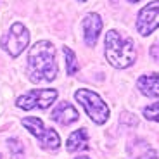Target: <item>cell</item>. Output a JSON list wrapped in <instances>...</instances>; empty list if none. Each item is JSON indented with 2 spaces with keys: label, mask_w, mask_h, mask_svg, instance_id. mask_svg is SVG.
<instances>
[{
  "label": "cell",
  "mask_w": 159,
  "mask_h": 159,
  "mask_svg": "<svg viewBox=\"0 0 159 159\" xmlns=\"http://www.w3.org/2000/svg\"><path fill=\"white\" fill-rule=\"evenodd\" d=\"M26 75L30 81L40 83V81H54L57 76L56 64V48L50 42L42 40L36 42L28 52L26 61Z\"/></svg>",
  "instance_id": "6da1fadb"
},
{
  "label": "cell",
  "mask_w": 159,
  "mask_h": 159,
  "mask_svg": "<svg viewBox=\"0 0 159 159\" xmlns=\"http://www.w3.org/2000/svg\"><path fill=\"white\" fill-rule=\"evenodd\" d=\"M137 52L135 43L130 36H125L116 30H111L106 35V59L112 68L125 69L135 62Z\"/></svg>",
  "instance_id": "7a4b0ae2"
},
{
  "label": "cell",
  "mask_w": 159,
  "mask_h": 159,
  "mask_svg": "<svg viewBox=\"0 0 159 159\" xmlns=\"http://www.w3.org/2000/svg\"><path fill=\"white\" fill-rule=\"evenodd\" d=\"M75 99L78 100L83 109L87 111V114L90 116V119L97 125H104L109 118V107L107 104L104 102L95 92L87 90V88H81L75 93Z\"/></svg>",
  "instance_id": "3957f363"
},
{
  "label": "cell",
  "mask_w": 159,
  "mask_h": 159,
  "mask_svg": "<svg viewBox=\"0 0 159 159\" xmlns=\"http://www.w3.org/2000/svg\"><path fill=\"white\" fill-rule=\"evenodd\" d=\"M30 43V31L23 23H14L9 28V31L0 38V45L9 56L17 57L24 52V48Z\"/></svg>",
  "instance_id": "277c9868"
},
{
  "label": "cell",
  "mask_w": 159,
  "mask_h": 159,
  "mask_svg": "<svg viewBox=\"0 0 159 159\" xmlns=\"http://www.w3.org/2000/svg\"><path fill=\"white\" fill-rule=\"evenodd\" d=\"M23 126L26 128L33 137L38 139L42 149H45V151H56L61 145V139H59V135H57V131H54L52 128H45L43 121L40 118H35V116L24 118Z\"/></svg>",
  "instance_id": "5b68a950"
},
{
  "label": "cell",
  "mask_w": 159,
  "mask_h": 159,
  "mask_svg": "<svg viewBox=\"0 0 159 159\" xmlns=\"http://www.w3.org/2000/svg\"><path fill=\"white\" fill-rule=\"evenodd\" d=\"M57 99V90L52 88H43V90H31L28 93L21 95L16 100L17 107L24 111H31V109H48Z\"/></svg>",
  "instance_id": "8992f818"
},
{
  "label": "cell",
  "mask_w": 159,
  "mask_h": 159,
  "mask_svg": "<svg viewBox=\"0 0 159 159\" xmlns=\"http://www.w3.org/2000/svg\"><path fill=\"white\" fill-rule=\"evenodd\" d=\"M159 28V0L147 4L139 12L137 17V31L142 36H149Z\"/></svg>",
  "instance_id": "52a82bcc"
},
{
  "label": "cell",
  "mask_w": 159,
  "mask_h": 159,
  "mask_svg": "<svg viewBox=\"0 0 159 159\" xmlns=\"http://www.w3.org/2000/svg\"><path fill=\"white\" fill-rule=\"evenodd\" d=\"M100 31H102V19H100V16L95 14V12L87 14L83 19V35H85V43L88 47H93L97 43Z\"/></svg>",
  "instance_id": "ba28073f"
},
{
  "label": "cell",
  "mask_w": 159,
  "mask_h": 159,
  "mask_svg": "<svg viewBox=\"0 0 159 159\" xmlns=\"http://www.w3.org/2000/svg\"><path fill=\"white\" fill-rule=\"evenodd\" d=\"M78 118H80L78 111L69 102H59L52 111V119L57 121L59 125H62V126H68V125L78 121Z\"/></svg>",
  "instance_id": "9c48e42d"
},
{
  "label": "cell",
  "mask_w": 159,
  "mask_h": 159,
  "mask_svg": "<svg viewBox=\"0 0 159 159\" xmlns=\"http://www.w3.org/2000/svg\"><path fill=\"white\" fill-rule=\"evenodd\" d=\"M137 87L147 97H159V73L140 76L137 81Z\"/></svg>",
  "instance_id": "30bf717a"
},
{
  "label": "cell",
  "mask_w": 159,
  "mask_h": 159,
  "mask_svg": "<svg viewBox=\"0 0 159 159\" xmlns=\"http://www.w3.org/2000/svg\"><path fill=\"white\" fill-rule=\"evenodd\" d=\"M68 152H76L81 149H88V133L87 130H76L73 131L68 139Z\"/></svg>",
  "instance_id": "8fae6325"
},
{
  "label": "cell",
  "mask_w": 159,
  "mask_h": 159,
  "mask_svg": "<svg viewBox=\"0 0 159 159\" xmlns=\"http://www.w3.org/2000/svg\"><path fill=\"white\" fill-rule=\"evenodd\" d=\"M64 57H66V69H68V75L73 76L75 73H78V69H80L78 61H76L75 52L69 47H64Z\"/></svg>",
  "instance_id": "7c38bea8"
},
{
  "label": "cell",
  "mask_w": 159,
  "mask_h": 159,
  "mask_svg": "<svg viewBox=\"0 0 159 159\" xmlns=\"http://www.w3.org/2000/svg\"><path fill=\"white\" fill-rule=\"evenodd\" d=\"M7 143H9V151H11L12 159H21V157H23L24 145L19 142V140H17V139H9Z\"/></svg>",
  "instance_id": "4fadbf2b"
},
{
  "label": "cell",
  "mask_w": 159,
  "mask_h": 159,
  "mask_svg": "<svg viewBox=\"0 0 159 159\" xmlns=\"http://www.w3.org/2000/svg\"><path fill=\"white\" fill-rule=\"evenodd\" d=\"M143 116L149 121H159V102H154L143 109Z\"/></svg>",
  "instance_id": "5bb4252c"
},
{
  "label": "cell",
  "mask_w": 159,
  "mask_h": 159,
  "mask_svg": "<svg viewBox=\"0 0 159 159\" xmlns=\"http://www.w3.org/2000/svg\"><path fill=\"white\" fill-rule=\"evenodd\" d=\"M135 159H157V152H156L154 149H145V151Z\"/></svg>",
  "instance_id": "9a60e30c"
},
{
  "label": "cell",
  "mask_w": 159,
  "mask_h": 159,
  "mask_svg": "<svg viewBox=\"0 0 159 159\" xmlns=\"http://www.w3.org/2000/svg\"><path fill=\"white\" fill-rule=\"evenodd\" d=\"M151 56H152V59H154V61H157V62H159V42L151 47Z\"/></svg>",
  "instance_id": "2e32d148"
},
{
  "label": "cell",
  "mask_w": 159,
  "mask_h": 159,
  "mask_svg": "<svg viewBox=\"0 0 159 159\" xmlns=\"http://www.w3.org/2000/svg\"><path fill=\"white\" fill-rule=\"evenodd\" d=\"M76 159H90V157H87V156H81V157H76Z\"/></svg>",
  "instance_id": "e0dca14e"
},
{
  "label": "cell",
  "mask_w": 159,
  "mask_h": 159,
  "mask_svg": "<svg viewBox=\"0 0 159 159\" xmlns=\"http://www.w3.org/2000/svg\"><path fill=\"white\" fill-rule=\"evenodd\" d=\"M130 2H133V4H135V2H139V0H130Z\"/></svg>",
  "instance_id": "ac0fdd59"
},
{
  "label": "cell",
  "mask_w": 159,
  "mask_h": 159,
  "mask_svg": "<svg viewBox=\"0 0 159 159\" xmlns=\"http://www.w3.org/2000/svg\"><path fill=\"white\" fill-rule=\"evenodd\" d=\"M111 2H118V0H111Z\"/></svg>",
  "instance_id": "d6986e66"
},
{
  "label": "cell",
  "mask_w": 159,
  "mask_h": 159,
  "mask_svg": "<svg viewBox=\"0 0 159 159\" xmlns=\"http://www.w3.org/2000/svg\"><path fill=\"white\" fill-rule=\"evenodd\" d=\"M81 2H87V0H81Z\"/></svg>",
  "instance_id": "ffe728a7"
},
{
  "label": "cell",
  "mask_w": 159,
  "mask_h": 159,
  "mask_svg": "<svg viewBox=\"0 0 159 159\" xmlns=\"http://www.w3.org/2000/svg\"><path fill=\"white\" fill-rule=\"evenodd\" d=\"M0 159H2V156H0Z\"/></svg>",
  "instance_id": "44dd1931"
}]
</instances>
